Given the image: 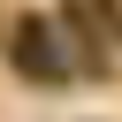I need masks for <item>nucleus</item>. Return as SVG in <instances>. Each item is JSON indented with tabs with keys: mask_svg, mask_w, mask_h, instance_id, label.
Masks as SVG:
<instances>
[{
	"mask_svg": "<svg viewBox=\"0 0 122 122\" xmlns=\"http://www.w3.org/2000/svg\"><path fill=\"white\" fill-rule=\"evenodd\" d=\"M61 23H76L92 46H122V15H114V0H61Z\"/></svg>",
	"mask_w": 122,
	"mask_h": 122,
	"instance_id": "nucleus-2",
	"label": "nucleus"
},
{
	"mask_svg": "<svg viewBox=\"0 0 122 122\" xmlns=\"http://www.w3.org/2000/svg\"><path fill=\"white\" fill-rule=\"evenodd\" d=\"M15 61H23V76H38V84H53L69 61H61V38H53V23L46 15H23L15 23Z\"/></svg>",
	"mask_w": 122,
	"mask_h": 122,
	"instance_id": "nucleus-1",
	"label": "nucleus"
}]
</instances>
